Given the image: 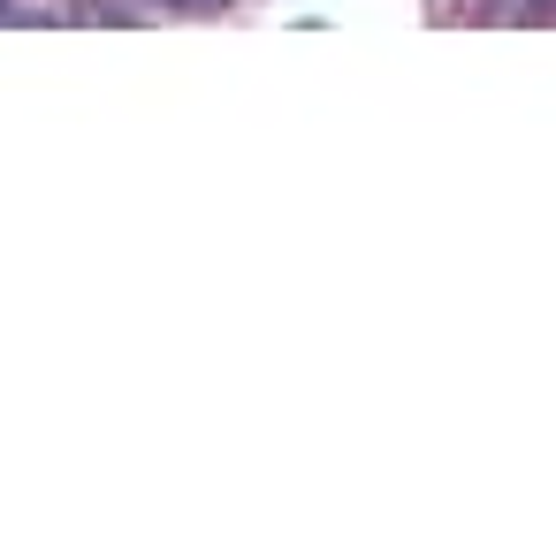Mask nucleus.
<instances>
[{
  "label": "nucleus",
  "instance_id": "1",
  "mask_svg": "<svg viewBox=\"0 0 556 556\" xmlns=\"http://www.w3.org/2000/svg\"><path fill=\"white\" fill-rule=\"evenodd\" d=\"M191 9H222V0H191Z\"/></svg>",
  "mask_w": 556,
  "mask_h": 556
},
{
  "label": "nucleus",
  "instance_id": "2",
  "mask_svg": "<svg viewBox=\"0 0 556 556\" xmlns=\"http://www.w3.org/2000/svg\"><path fill=\"white\" fill-rule=\"evenodd\" d=\"M0 16H9V0H0Z\"/></svg>",
  "mask_w": 556,
  "mask_h": 556
}]
</instances>
